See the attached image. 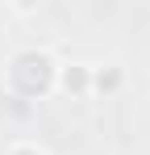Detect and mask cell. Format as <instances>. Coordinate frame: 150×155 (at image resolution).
<instances>
[{
	"label": "cell",
	"mask_w": 150,
	"mask_h": 155,
	"mask_svg": "<svg viewBox=\"0 0 150 155\" xmlns=\"http://www.w3.org/2000/svg\"><path fill=\"white\" fill-rule=\"evenodd\" d=\"M17 155H33V151H17Z\"/></svg>",
	"instance_id": "obj_2"
},
{
	"label": "cell",
	"mask_w": 150,
	"mask_h": 155,
	"mask_svg": "<svg viewBox=\"0 0 150 155\" xmlns=\"http://www.w3.org/2000/svg\"><path fill=\"white\" fill-rule=\"evenodd\" d=\"M67 88H83V71H67Z\"/></svg>",
	"instance_id": "obj_1"
}]
</instances>
